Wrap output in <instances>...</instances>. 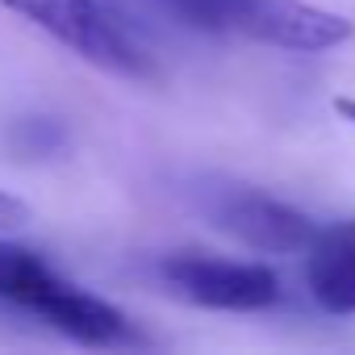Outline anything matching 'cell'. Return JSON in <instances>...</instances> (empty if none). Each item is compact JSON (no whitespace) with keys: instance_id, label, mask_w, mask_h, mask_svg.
Returning a JSON list of instances; mask_svg holds the SVG:
<instances>
[{"instance_id":"8992f818","label":"cell","mask_w":355,"mask_h":355,"mask_svg":"<svg viewBox=\"0 0 355 355\" xmlns=\"http://www.w3.org/2000/svg\"><path fill=\"white\" fill-rule=\"evenodd\" d=\"M305 251V288L318 309L347 318L355 313V218L313 226Z\"/></svg>"},{"instance_id":"ba28073f","label":"cell","mask_w":355,"mask_h":355,"mask_svg":"<svg viewBox=\"0 0 355 355\" xmlns=\"http://www.w3.org/2000/svg\"><path fill=\"white\" fill-rule=\"evenodd\" d=\"M334 113L347 117V121L355 125V96H334Z\"/></svg>"},{"instance_id":"3957f363","label":"cell","mask_w":355,"mask_h":355,"mask_svg":"<svg viewBox=\"0 0 355 355\" xmlns=\"http://www.w3.org/2000/svg\"><path fill=\"white\" fill-rule=\"evenodd\" d=\"M0 5L17 17H26L30 26L51 34L63 51H71L76 59H84L101 71L130 76V80L155 76L150 55L130 38V30L101 0H0Z\"/></svg>"},{"instance_id":"6da1fadb","label":"cell","mask_w":355,"mask_h":355,"mask_svg":"<svg viewBox=\"0 0 355 355\" xmlns=\"http://www.w3.org/2000/svg\"><path fill=\"white\" fill-rule=\"evenodd\" d=\"M134 5L193 34L247 38L293 55H322L355 38L351 17L309 0H134Z\"/></svg>"},{"instance_id":"7a4b0ae2","label":"cell","mask_w":355,"mask_h":355,"mask_svg":"<svg viewBox=\"0 0 355 355\" xmlns=\"http://www.w3.org/2000/svg\"><path fill=\"white\" fill-rule=\"evenodd\" d=\"M0 305L42 318L80 347H138L142 330L105 297L59 276L34 247L0 239Z\"/></svg>"},{"instance_id":"277c9868","label":"cell","mask_w":355,"mask_h":355,"mask_svg":"<svg viewBox=\"0 0 355 355\" xmlns=\"http://www.w3.org/2000/svg\"><path fill=\"white\" fill-rule=\"evenodd\" d=\"M167 297L193 309H222V313H259L280 301V276L272 263L259 259H226L205 251H175L163 255L155 268Z\"/></svg>"},{"instance_id":"52a82bcc","label":"cell","mask_w":355,"mask_h":355,"mask_svg":"<svg viewBox=\"0 0 355 355\" xmlns=\"http://www.w3.org/2000/svg\"><path fill=\"white\" fill-rule=\"evenodd\" d=\"M26 222H30V205H26L21 197H13V193H5V189H0V234L21 230Z\"/></svg>"},{"instance_id":"5b68a950","label":"cell","mask_w":355,"mask_h":355,"mask_svg":"<svg viewBox=\"0 0 355 355\" xmlns=\"http://www.w3.org/2000/svg\"><path fill=\"white\" fill-rule=\"evenodd\" d=\"M197 209L230 239L247 243L259 255H297L309 234H313V218L293 209L288 201L251 189V184H234V180H205L193 189Z\"/></svg>"}]
</instances>
